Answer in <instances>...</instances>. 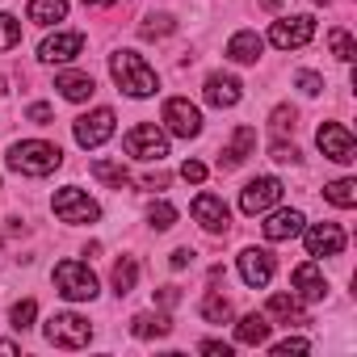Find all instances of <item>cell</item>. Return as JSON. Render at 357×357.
I'll return each mask as SVG.
<instances>
[{
	"mask_svg": "<svg viewBox=\"0 0 357 357\" xmlns=\"http://www.w3.org/2000/svg\"><path fill=\"white\" fill-rule=\"evenodd\" d=\"M198 349L211 353V357H231V344H227V340H202Z\"/></svg>",
	"mask_w": 357,
	"mask_h": 357,
	"instance_id": "obj_41",
	"label": "cell"
},
{
	"mask_svg": "<svg viewBox=\"0 0 357 357\" xmlns=\"http://www.w3.org/2000/svg\"><path fill=\"white\" fill-rule=\"evenodd\" d=\"M282 202V181L278 176H257V181H248L240 190V211L244 215H265Z\"/></svg>",
	"mask_w": 357,
	"mask_h": 357,
	"instance_id": "obj_10",
	"label": "cell"
},
{
	"mask_svg": "<svg viewBox=\"0 0 357 357\" xmlns=\"http://www.w3.org/2000/svg\"><path fill=\"white\" fill-rule=\"evenodd\" d=\"M26 17H30L34 26H55V22L68 17V0H30Z\"/></svg>",
	"mask_w": 357,
	"mask_h": 357,
	"instance_id": "obj_23",
	"label": "cell"
},
{
	"mask_svg": "<svg viewBox=\"0 0 357 357\" xmlns=\"http://www.w3.org/2000/svg\"><path fill=\"white\" fill-rule=\"evenodd\" d=\"M130 332H135L139 340H160V336L172 332V315H164V311H139V315L130 319Z\"/></svg>",
	"mask_w": 357,
	"mask_h": 357,
	"instance_id": "obj_22",
	"label": "cell"
},
{
	"mask_svg": "<svg viewBox=\"0 0 357 357\" xmlns=\"http://www.w3.org/2000/svg\"><path fill=\"white\" fill-rule=\"evenodd\" d=\"M269 315H273V319H298V324H307L294 294H273V298H269Z\"/></svg>",
	"mask_w": 357,
	"mask_h": 357,
	"instance_id": "obj_29",
	"label": "cell"
},
{
	"mask_svg": "<svg viewBox=\"0 0 357 357\" xmlns=\"http://www.w3.org/2000/svg\"><path fill=\"white\" fill-rule=\"evenodd\" d=\"M202 97H206V105H215V109H231V105L244 97V84H240L236 76H227V72H215V76H206Z\"/></svg>",
	"mask_w": 357,
	"mask_h": 357,
	"instance_id": "obj_17",
	"label": "cell"
},
{
	"mask_svg": "<svg viewBox=\"0 0 357 357\" xmlns=\"http://www.w3.org/2000/svg\"><path fill=\"white\" fill-rule=\"evenodd\" d=\"M93 176H97V181H105L109 190L130 185V172H126V164H118V160H93Z\"/></svg>",
	"mask_w": 357,
	"mask_h": 357,
	"instance_id": "obj_26",
	"label": "cell"
},
{
	"mask_svg": "<svg viewBox=\"0 0 357 357\" xmlns=\"http://www.w3.org/2000/svg\"><path fill=\"white\" fill-rule=\"evenodd\" d=\"M5 164L22 176H51L59 164H63V151L47 139H22L5 151Z\"/></svg>",
	"mask_w": 357,
	"mask_h": 357,
	"instance_id": "obj_2",
	"label": "cell"
},
{
	"mask_svg": "<svg viewBox=\"0 0 357 357\" xmlns=\"http://www.w3.org/2000/svg\"><path fill=\"white\" fill-rule=\"evenodd\" d=\"M43 336L55 344V349H84L93 340V324L76 311H55L47 324H43Z\"/></svg>",
	"mask_w": 357,
	"mask_h": 357,
	"instance_id": "obj_4",
	"label": "cell"
},
{
	"mask_svg": "<svg viewBox=\"0 0 357 357\" xmlns=\"http://www.w3.org/2000/svg\"><path fill=\"white\" fill-rule=\"evenodd\" d=\"M80 51H84V34H80V30H55V34L43 38L38 59H43V63H72Z\"/></svg>",
	"mask_w": 357,
	"mask_h": 357,
	"instance_id": "obj_13",
	"label": "cell"
},
{
	"mask_svg": "<svg viewBox=\"0 0 357 357\" xmlns=\"http://www.w3.org/2000/svg\"><path fill=\"white\" fill-rule=\"evenodd\" d=\"M164 130L176 139H198L202 135V109L190 97H168L164 101Z\"/></svg>",
	"mask_w": 357,
	"mask_h": 357,
	"instance_id": "obj_7",
	"label": "cell"
},
{
	"mask_svg": "<svg viewBox=\"0 0 357 357\" xmlns=\"http://www.w3.org/2000/svg\"><path fill=\"white\" fill-rule=\"evenodd\" d=\"M269 160H278V164H298V147L286 143V139H273V143H269Z\"/></svg>",
	"mask_w": 357,
	"mask_h": 357,
	"instance_id": "obj_36",
	"label": "cell"
},
{
	"mask_svg": "<svg viewBox=\"0 0 357 357\" xmlns=\"http://www.w3.org/2000/svg\"><path fill=\"white\" fill-rule=\"evenodd\" d=\"M190 211H194V219H198L202 231H211V236H227V227H231V211H227V202H223L219 194H198Z\"/></svg>",
	"mask_w": 357,
	"mask_h": 357,
	"instance_id": "obj_12",
	"label": "cell"
},
{
	"mask_svg": "<svg viewBox=\"0 0 357 357\" xmlns=\"http://www.w3.org/2000/svg\"><path fill=\"white\" fill-rule=\"evenodd\" d=\"M190 261H194V248H172V257H168V265H172V269H185Z\"/></svg>",
	"mask_w": 357,
	"mask_h": 357,
	"instance_id": "obj_42",
	"label": "cell"
},
{
	"mask_svg": "<svg viewBox=\"0 0 357 357\" xmlns=\"http://www.w3.org/2000/svg\"><path fill=\"white\" fill-rule=\"evenodd\" d=\"M160 303H168V307H172V303H176V286H164V290H160Z\"/></svg>",
	"mask_w": 357,
	"mask_h": 357,
	"instance_id": "obj_43",
	"label": "cell"
},
{
	"mask_svg": "<svg viewBox=\"0 0 357 357\" xmlns=\"http://www.w3.org/2000/svg\"><path fill=\"white\" fill-rule=\"evenodd\" d=\"M22 47V22L13 13H0V51H13Z\"/></svg>",
	"mask_w": 357,
	"mask_h": 357,
	"instance_id": "obj_32",
	"label": "cell"
},
{
	"mask_svg": "<svg viewBox=\"0 0 357 357\" xmlns=\"http://www.w3.org/2000/svg\"><path fill=\"white\" fill-rule=\"evenodd\" d=\"M290 282H294V298H298V303H319V298L328 294V282H324V269H319L315 261H303V265H294V273H290Z\"/></svg>",
	"mask_w": 357,
	"mask_h": 357,
	"instance_id": "obj_16",
	"label": "cell"
},
{
	"mask_svg": "<svg viewBox=\"0 0 357 357\" xmlns=\"http://www.w3.org/2000/svg\"><path fill=\"white\" fill-rule=\"evenodd\" d=\"M135 282H139V261H135V257H122V261L114 265V294H118V298L130 294Z\"/></svg>",
	"mask_w": 357,
	"mask_h": 357,
	"instance_id": "obj_27",
	"label": "cell"
},
{
	"mask_svg": "<svg viewBox=\"0 0 357 357\" xmlns=\"http://www.w3.org/2000/svg\"><path fill=\"white\" fill-rule=\"evenodd\" d=\"M240 278L252 290H265L273 282V252L269 248H244L240 252Z\"/></svg>",
	"mask_w": 357,
	"mask_h": 357,
	"instance_id": "obj_15",
	"label": "cell"
},
{
	"mask_svg": "<svg viewBox=\"0 0 357 357\" xmlns=\"http://www.w3.org/2000/svg\"><path fill=\"white\" fill-rule=\"evenodd\" d=\"M324 198L332 206H340V211H353L357 206V181H353V176H336V181L324 185Z\"/></svg>",
	"mask_w": 357,
	"mask_h": 357,
	"instance_id": "obj_25",
	"label": "cell"
},
{
	"mask_svg": "<svg viewBox=\"0 0 357 357\" xmlns=\"http://www.w3.org/2000/svg\"><path fill=\"white\" fill-rule=\"evenodd\" d=\"M315 143H319V151H324L332 164H353V160H357V143H353V135H349L340 122H324V126L315 130Z\"/></svg>",
	"mask_w": 357,
	"mask_h": 357,
	"instance_id": "obj_11",
	"label": "cell"
},
{
	"mask_svg": "<svg viewBox=\"0 0 357 357\" xmlns=\"http://www.w3.org/2000/svg\"><path fill=\"white\" fill-rule=\"evenodd\" d=\"M269 219L261 223V231H265V240L269 244H282V240H294L303 227H307V219H303V211H265Z\"/></svg>",
	"mask_w": 357,
	"mask_h": 357,
	"instance_id": "obj_18",
	"label": "cell"
},
{
	"mask_svg": "<svg viewBox=\"0 0 357 357\" xmlns=\"http://www.w3.org/2000/svg\"><path fill=\"white\" fill-rule=\"evenodd\" d=\"M294 84H298L307 97H319V93H324V76H319V72H298Z\"/></svg>",
	"mask_w": 357,
	"mask_h": 357,
	"instance_id": "obj_38",
	"label": "cell"
},
{
	"mask_svg": "<svg viewBox=\"0 0 357 357\" xmlns=\"http://www.w3.org/2000/svg\"><path fill=\"white\" fill-rule=\"evenodd\" d=\"M294 122H298V114H294L290 105H278V109L269 114V126H273L278 135H286V130H294Z\"/></svg>",
	"mask_w": 357,
	"mask_h": 357,
	"instance_id": "obj_35",
	"label": "cell"
},
{
	"mask_svg": "<svg viewBox=\"0 0 357 357\" xmlns=\"http://www.w3.org/2000/svg\"><path fill=\"white\" fill-rule=\"evenodd\" d=\"M51 211H55V219L59 223H97L101 219V206L80 190V185H63V190H55V198H51Z\"/></svg>",
	"mask_w": 357,
	"mask_h": 357,
	"instance_id": "obj_5",
	"label": "cell"
},
{
	"mask_svg": "<svg viewBox=\"0 0 357 357\" xmlns=\"http://www.w3.org/2000/svg\"><path fill=\"white\" fill-rule=\"evenodd\" d=\"M311 38H315V17H311V13L282 17V22L269 26V43H273L278 51H303Z\"/></svg>",
	"mask_w": 357,
	"mask_h": 357,
	"instance_id": "obj_8",
	"label": "cell"
},
{
	"mask_svg": "<svg viewBox=\"0 0 357 357\" xmlns=\"http://www.w3.org/2000/svg\"><path fill=\"white\" fill-rule=\"evenodd\" d=\"M298 236L307 240V257H340L344 252V231L336 223H307Z\"/></svg>",
	"mask_w": 357,
	"mask_h": 357,
	"instance_id": "obj_14",
	"label": "cell"
},
{
	"mask_svg": "<svg viewBox=\"0 0 357 357\" xmlns=\"http://www.w3.org/2000/svg\"><path fill=\"white\" fill-rule=\"evenodd\" d=\"M34 319H38V303H34V298H22V303H13V311H9V324H13L17 332H30V328H34Z\"/></svg>",
	"mask_w": 357,
	"mask_h": 357,
	"instance_id": "obj_30",
	"label": "cell"
},
{
	"mask_svg": "<svg viewBox=\"0 0 357 357\" xmlns=\"http://www.w3.org/2000/svg\"><path fill=\"white\" fill-rule=\"evenodd\" d=\"M89 9H101V5H118V0H84Z\"/></svg>",
	"mask_w": 357,
	"mask_h": 357,
	"instance_id": "obj_45",
	"label": "cell"
},
{
	"mask_svg": "<svg viewBox=\"0 0 357 357\" xmlns=\"http://www.w3.org/2000/svg\"><path fill=\"white\" fill-rule=\"evenodd\" d=\"M147 223H151L155 231H168V227L176 223V206H172V202H164V198H160V202H151V211H147Z\"/></svg>",
	"mask_w": 357,
	"mask_h": 357,
	"instance_id": "obj_34",
	"label": "cell"
},
{
	"mask_svg": "<svg viewBox=\"0 0 357 357\" xmlns=\"http://www.w3.org/2000/svg\"><path fill=\"white\" fill-rule=\"evenodd\" d=\"M252 147H257V130H252V126H236V130H231V143H227L223 155H219V168H240V164L252 155Z\"/></svg>",
	"mask_w": 357,
	"mask_h": 357,
	"instance_id": "obj_19",
	"label": "cell"
},
{
	"mask_svg": "<svg viewBox=\"0 0 357 357\" xmlns=\"http://www.w3.org/2000/svg\"><path fill=\"white\" fill-rule=\"evenodd\" d=\"M0 353H22V344L17 340H0Z\"/></svg>",
	"mask_w": 357,
	"mask_h": 357,
	"instance_id": "obj_44",
	"label": "cell"
},
{
	"mask_svg": "<svg viewBox=\"0 0 357 357\" xmlns=\"http://www.w3.org/2000/svg\"><path fill=\"white\" fill-rule=\"evenodd\" d=\"M273 357H290V353H311V340H303V336H286V340H278L273 349H269Z\"/></svg>",
	"mask_w": 357,
	"mask_h": 357,
	"instance_id": "obj_37",
	"label": "cell"
},
{
	"mask_svg": "<svg viewBox=\"0 0 357 357\" xmlns=\"http://www.w3.org/2000/svg\"><path fill=\"white\" fill-rule=\"evenodd\" d=\"M261 5H265V9H282V5H286V0H261Z\"/></svg>",
	"mask_w": 357,
	"mask_h": 357,
	"instance_id": "obj_46",
	"label": "cell"
},
{
	"mask_svg": "<svg viewBox=\"0 0 357 357\" xmlns=\"http://www.w3.org/2000/svg\"><path fill=\"white\" fill-rule=\"evenodd\" d=\"M315 5H328V0H315Z\"/></svg>",
	"mask_w": 357,
	"mask_h": 357,
	"instance_id": "obj_47",
	"label": "cell"
},
{
	"mask_svg": "<svg viewBox=\"0 0 357 357\" xmlns=\"http://www.w3.org/2000/svg\"><path fill=\"white\" fill-rule=\"evenodd\" d=\"M181 181L202 185V181H206V164H202V160H185V164H181Z\"/></svg>",
	"mask_w": 357,
	"mask_h": 357,
	"instance_id": "obj_39",
	"label": "cell"
},
{
	"mask_svg": "<svg viewBox=\"0 0 357 357\" xmlns=\"http://www.w3.org/2000/svg\"><path fill=\"white\" fill-rule=\"evenodd\" d=\"M261 51H265V38L257 30H236L231 43H227V59L231 63H257Z\"/></svg>",
	"mask_w": 357,
	"mask_h": 357,
	"instance_id": "obj_20",
	"label": "cell"
},
{
	"mask_svg": "<svg viewBox=\"0 0 357 357\" xmlns=\"http://www.w3.org/2000/svg\"><path fill=\"white\" fill-rule=\"evenodd\" d=\"M122 147H126V155H135V160H164L168 155V130H160L155 122H139V126H130L126 130V139H122Z\"/></svg>",
	"mask_w": 357,
	"mask_h": 357,
	"instance_id": "obj_6",
	"label": "cell"
},
{
	"mask_svg": "<svg viewBox=\"0 0 357 357\" xmlns=\"http://www.w3.org/2000/svg\"><path fill=\"white\" fill-rule=\"evenodd\" d=\"M51 278H55V290H59L68 303H93L97 290H101V286H97V273H93L84 261H59Z\"/></svg>",
	"mask_w": 357,
	"mask_h": 357,
	"instance_id": "obj_3",
	"label": "cell"
},
{
	"mask_svg": "<svg viewBox=\"0 0 357 357\" xmlns=\"http://www.w3.org/2000/svg\"><path fill=\"white\" fill-rule=\"evenodd\" d=\"M55 89H59L63 101H76V105L89 101V97L97 93V84H93L89 72H59V76H55Z\"/></svg>",
	"mask_w": 357,
	"mask_h": 357,
	"instance_id": "obj_21",
	"label": "cell"
},
{
	"mask_svg": "<svg viewBox=\"0 0 357 357\" xmlns=\"http://www.w3.org/2000/svg\"><path fill=\"white\" fill-rule=\"evenodd\" d=\"M269 340V319L265 315H244L240 324H236V344H265Z\"/></svg>",
	"mask_w": 357,
	"mask_h": 357,
	"instance_id": "obj_24",
	"label": "cell"
},
{
	"mask_svg": "<svg viewBox=\"0 0 357 357\" xmlns=\"http://www.w3.org/2000/svg\"><path fill=\"white\" fill-rule=\"evenodd\" d=\"M328 43H332V55H336L340 63H353V59H357V43H353V34H349V30H332V34H328Z\"/></svg>",
	"mask_w": 357,
	"mask_h": 357,
	"instance_id": "obj_31",
	"label": "cell"
},
{
	"mask_svg": "<svg viewBox=\"0 0 357 357\" xmlns=\"http://www.w3.org/2000/svg\"><path fill=\"white\" fill-rule=\"evenodd\" d=\"M114 109L109 105H97V109H89L84 118H76V126H72V135H76V143L84 147V151H93V147H101L109 135H114Z\"/></svg>",
	"mask_w": 357,
	"mask_h": 357,
	"instance_id": "obj_9",
	"label": "cell"
},
{
	"mask_svg": "<svg viewBox=\"0 0 357 357\" xmlns=\"http://www.w3.org/2000/svg\"><path fill=\"white\" fill-rule=\"evenodd\" d=\"M109 76H114V84H118L126 97H135V101L160 93V76L147 68V59H143L139 51H114V55H109Z\"/></svg>",
	"mask_w": 357,
	"mask_h": 357,
	"instance_id": "obj_1",
	"label": "cell"
},
{
	"mask_svg": "<svg viewBox=\"0 0 357 357\" xmlns=\"http://www.w3.org/2000/svg\"><path fill=\"white\" fill-rule=\"evenodd\" d=\"M26 118H30V122H34V126H51V118H55V109H51V105H47V101H34V105H30V114H26Z\"/></svg>",
	"mask_w": 357,
	"mask_h": 357,
	"instance_id": "obj_40",
	"label": "cell"
},
{
	"mask_svg": "<svg viewBox=\"0 0 357 357\" xmlns=\"http://www.w3.org/2000/svg\"><path fill=\"white\" fill-rule=\"evenodd\" d=\"M198 311H202V319H206V324H227V319H231V303H227L219 290H211V294L202 298V307H198Z\"/></svg>",
	"mask_w": 357,
	"mask_h": 357,
	"instance_id": "obj_28",
	"label": "cell"
},
{
	"mask_svg": "<svg viewBox=\"0 0 357 357\" xmlns=\"http://www.w3.org/2000/svg\"><path fill=\"white\" fill-rule=\"evenodd\" d=\"M172 30H176V22H172L168 13H151V17H143V26H139L143 38H164V34H172Z\"/></svg>",
	"mask_w": 357,
	"mask_h": 357,
	"instance_id": "obj_33",
	"label": "cell"
}]
</instances>
